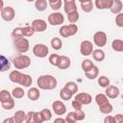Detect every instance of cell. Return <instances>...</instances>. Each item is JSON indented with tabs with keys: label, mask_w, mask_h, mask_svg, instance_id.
<instances>
[{
	"label": "cell",
	"mask_w": 123,
	"mask_h": 123,
	"mask_svg": "<svg viewBox=\"0 0 123 123\" xmlns=\"http://www.w3.org/2000/svg\"><path fill=\"white\" fill-rule=\"evenodd\" d=\"M37 86L40 89L43 90H52L54 88H56L57 85H58V81L57 79L52 76V75H41L37 78Z\"/></svg>",
	"instance_id": "obj_1"
},
{
	"label": "cell",
	"mask_w": 123,
	"mask_h": 123,
	"mask_svg": "<svg viewBox=\"0 0 123 123\" xmlns=\"http://www.w3.org/2000/svg\"><path fill=\"white\" fill-rule=\"evenodd\" d=\"M12 64L15 69H25L31 65V59L26 55H19L12 60Z\"/></svg>",
	"instance_id": "obj_2"
},
{
	"label": "cell",
	"mask_w": 123,
	"mask_h": 123,
	"mask_svg": "<svg viewBox=\"0 0 123 123\" xmlns=\"http://www.w3.org/2000/svg\"><path fill=\"white\" fill-rule=\"evenodd\" d=\"M13 45L17 52L19 53H26L29 50V40L25 38V37H14L13 38Z\"/></svg>",
	"instance_id": "obj_3"
},
{
	"label": "cell",
	"mask_w": 123,
	"mask_h": 123,
	"mask_svg": "<svg viewBox=\"0 0 123 123\" xmlns=\"http://www.w3.org/2000/svg\"><path fill=\"white\" fill-rule=\"evenodd\" d=\"M77 32H78V26L74 23H70L68 25H62L59 30V34L62 37H72L75 34H77Z\"/></svg>",
	"instance_id": "obj_4"
},
{
	"label": "cell",
	"mask_w": 123,
	"mask_h": 123,
	"mask_svg": "<svg viewBox=\"0 0 123 123\" xmlns=\"http://www.w3.org/2000/svg\"><path fill=\"white\" fill-rule=\"evenodd\" d=\"M107 40H108L107 34L103 31H98L93 35V42L99 48L104 47L107 44Z\"/></svg>",
	"instance_id": "obj_5"
},
{
	"label": "cell",
	"mask_w": 123,
	"mask_h": 123,
	"mask_svg": "<svg viewBox=\"0 0 123 123\" xmlns=\"http://www.w3.org/2000/svg\"><path fill=\"white\" fill-rule=\"evenodd\" d=\"M49 53V49L45 44L37 43L33 47V54L37 58H45Z\"/></svg>",
	"instance_id": "obj_6"
},
{
	"label": "cell",
	"mask_w": 123,
	"mask_h": 123,
	"mask_svg": "<svg viewBox=\"0 0 123 123\" xmlns=\"http://www.w3.org/2000/svg\"><path fill=\"white\" fill-rule=\"evenodd\" d=\"M63 21H64V16L62 12H55L48 15V23L51 24L52 26L61 25L63 23Z\"/></svg>",
	"instance_id": "obj_7"
},
{
	"label": "cell",
	"mask_w": 123,
	"mask_h": 123,
	"mask_svg": "<svg viewBox=\"0 0 123 123\" xmlns=\"http://www.w3.org/2000/svg\"><path fill=\"white\" fill-rule=\"evenodd\" d=\"M14 16H15V11L12 7L7 6L1 10V18L4 21L10 22L14 18Z\"/></svg>",
	"instance_id": "obj_8"
},
{
	"label": "cell",
	"mask_w": 123,
	"mask_h": 123,
	"mask_svg": "<svg viewBox=\"0 0 123 123\" xmlns=\"http://www.w3.org/2000/svg\"><path fill=\"white\" fill-rule=\"evenodd\" d=\"M80 52L83 56H89L93 52V44L89 40H83L80 44Z\"/></svg>",
	"instance_id": "obj_9"
},
{
	"label": "cell",
	"mask_w": 123,
	"mask_h": 123,
	"mask_svg": "<svg viewBox=\"0 0 123 123\" xmlns=\"http://www.w3.org/2000/svg\"><path fill=\"white\" fill-rule=\"evenodd\" d=\"M52 110L55 114L57 115H63L66 112V106L62 101H54L52 103Z\"/></svg>",
	"instance_id": "obj_10"
},
{
	"label": "cell",
	"mask_w": 123,
	"mask_h": 123,
	"mask_svg": "<svg viewBox=\"0 0 123 123\" xmlns=\"http://www.w3.org/2000/svg\"><path fill=\"white\" fill-rule=\"evenodd\" d=\"M31 26L33 27V29L35 30V32H38V33L44 32L47 29V23H46V21L43 20V19H39V18L33 20Z\"/></svg>",
	"instance_id": "obj_11"
},
{
	"label": "cell",
	"mask_w": 123,
	"mask_h": 123,
	"mask_svg": "<svg viewBox=\"0 0 123 123\" xmlns=\"http://www.w3.org/2000/svg\"><path fill=\"white\" fill-rule=\"evenodd\" d=\"M76 100H78L80 103H82L83 105H88L91 103L92 101V97L89 93H86V92H81V93H77L75 98Z\"/></svg>",
	"instance_id": "obj_12"
},
{
	"label": "cell",
	"mask_w": 123,
	"mask_h": 123,
	"mask_svg": "<svg viewBox=\"0 0 123 123\" xmlns=\"http://www.w3.org/2000/svg\"><path fill=\"white\" fill-rule=\"evenodd\" d=\"M120 91H119V88L115 86H109L106 87V90H105V94L108 96V98L110 99H115L118 97Z\"/></svg>",
	"instance_id": "obj_13"
},
{
	"label": "cell",
	"mask_w": 123,
	"mask_h": 123,
	"mask_svg": "<svg viewBox=\"0 0 123 123\" xmlns=\"http://www.w3.org/2000/svg\"><path fill=\"white\" fill-rule=\"evenodd\" d=\"M23 75H24V73H21L18 69L17 70H12L9 74V79H10L11 82L20 85V83L22 81V78H23Z\"/></svg>",
	"instance_id": "obj_14"
},
{
	"label": "cell",
	"mask_w": 123,
	"mask_h": 123,
	"mask_svg": "<svg viewBox=\"0 0 123 123\" xmlns=\"http://www.w3.org/2000/svg\"><path fill=\"white\" fill-rule=\"evenodd\" d=\"M113 0H95V7L98 10H107L111 9L112 6Z\"/></svg>",
	"instance_id": "obj_15"
},
{
	"label": "cell",
	"mask_w": 123,
	"mask_h": 123,
	"mask_svg": "<svg viewBox=\"0 0 123 123\" xmlns=\"http://www.w3.org/2000/svg\"><path fill=\"white\" fill-rule=\"evenodd\" d=\"M63 9L66 13L77 11L76 1L75 0H63Z\"/></svg>",
	"instance_id": "obj_16"
},
{
	"label": "cell",
	"mask_w": 123,
	"mask_h": 123,
	"mask_svg": "<svg viewBox=\"0 0 123 123\" xmlns=\"http://www.w3.org/2000/svg\"><path fill=\"white\" fill-rule=\"evenodd\" d=\"M71 64V61L67 56H61L59 63H58V68L63 70V69H67Z\"/></svg>",
	"instance_id": "obj_17"
},
{
	"label": "cell",
	"mask_w": 123,
	"mask_h": 123,
	"mask_svg": "<svg viewBox=\"0 0 123 123\" xmlns=\"http://www.w3.org/2000/svg\"><path fill=\"white\" fill-rule=\"evenodd\" d=\"M27 96L31 101H37L40 97V91L37 87H31L27 92Z\"/></svg>",
	"instance_id": "obj_18"
},
{
	"label": "cell",
	"mask_w": 123,
	"mask_h": 123,
	"mask_svg": "<svg viewBox=\"0 0 123 123\" xmlns=\"http://www.w3.org/2000/svg\"><path fill=\"white\" fill-rule=\"evenodd\" d=\"M122 9H123V3H122V1L121 0H113L112 6L110 9V11L112 13L117 14V13H119V12H122Z\"/></svg>",
	"instance_id": "obj_19"
},
{
	"label": "cell",
	"mask_w": 123,
	"mask_h": 123,
	"mask_svg": "<svg viewBox=\"0 0 123 123\" xmlns=\"http://www.w3.org/2000/svg\"><path fill=\"white\" fill-rule=\"evenodd\" d=\"M91 55H92V58H93L96 62H103V61L105 60V57H106L105 52H104L102 49H100V48L93 50V52H92Z\"/></svg>",
	"instance_id": "obj_20"
},
{
	"label": "cell",
	"mask_w": 123,
	"mask_h": 123,
	"mask_svg": "<svg viewBox=\"0 0 123 123\" xmlns=\"http://www.w3.org/2000/svg\"><path fill=\"white\" fill-rule=\"evenodd\" d=\"M95 102L98 105V107H102V106L110 103L108 100V96L106 94H103V93H99L95 96Z\"/></svg>",
	"instance_id": "obj_21"
},
{
	"label": "cell",
	"mask_w": 123,
	"mask_h": 123,
	"mask_svg": "<svg viewBox=\"0 0 123 123\" xmlns=\"http://www.w3.org/2000/svg\"><path fill=\"white\" fill-rule=\"evenodd\" d=\"M85 74H86V77L87 79H89V80H94V79H96V78L98 77V75H99V68H98L96 65H94L90 70L85 72Z\"/></svg>",
	"instance_id": "obj_22"
},
{
	"label": "cell",
	"mask_w": 123,
	"mask_h": 123,
	"mask_svg": "<svg viewBox=\"0 0 123 123\" xmlns=\"http://www.w3.org/2000/svg\"><path fill=\"white\" fill-rule=\"evenodd\" d=\"M72 96H73V93L68 88H66L65 86H63V88H62L60 91V97L64 101L70 100L72 98Z\"/></svg>",
	"instance_id": "obj_23"
},
{
	"label": "cell",
	"mask_w": 123,
	"mask_h": 123,
	"mask_svg": "<svg viewBox=\"0 0 123 123\" xmlns=\"http://www.w3.org/2000/svg\"><path fill=\"white\" fill-rule=\"evenodd\" d=\"M111 48L115 52H123V40L122 39H113L111 42Z\"/></svg>",
	"instance_id": "obj_24"
},
{
	"label": "cell",
	"mask_w": 123,
	"mask_h": 123,
	"mask_svg": "<svg viewBox=\"0 0 123 123\" xmlns=\"http://www.w3.org/2000/svg\"><path fill=\"white\" fill-rule=\"evenodd\" d=\"M26 112L24 111H15V113L13 114V117L15 119L16 123H22L26 121Z\"/></svg>",
	"instance_id": "obj_25"
},
{
	"label": "cell",
	"mask_w": 123,
	"mask_h": 123,
	"mask_svg": "<svg viewBox=\"0 0 123 123\" xmlns=\"http://www.w3.org/2000/svg\"><path fill=\"white\" fill-rule=\"evenodd\" d=\"M12 97H13L14 99H20V98H23V97H24L25 91L23 90L22 87L17 86V87H14V88L12 90Z\"/></svg>",
	"instance_id": "obj_26"
},
{
	"label": "cell",
	"mask_w": 123,
	"mask_h": 123,
	"mask_svg": "<svg viewBox=\"0 0 123 123\" xmlns=\"http://www.w3.org/2000/svg\"><path fill=\"white\" fill-rule=\"evenodd\" d=\"M12 92L8 91L7 89H2L0 91V103L2 102H6V101H9L11 99H12Z\"/></svg>",
	"instance_id": "obj_27"
},
{
	"label": "cell",
	"mask_w": 123,
	"mask_h": 123,
	"mask_svg": "<svg viewBox=\"0 0 123 123\" xmlns=\"http://www.w3.org/2000/svg\"><path fill=\"white\" fill-rule=\"evenodd\" d=\"M48 6L47 0H36L35 1V7L38 12H43L46 10Z\"/></svg>",
	"instance_id": "obj_28"
},
{
	"label": "cell",
	"mask_w": 123,
	"mask_h": 123,
	"mask_svg": "<svg viewBox=\"0 0 123 123\" xmlns=\"http://www.w3.org/2000/svg\"><path fill=\"white\" fill-rule=\"evenodd\" d=\"M1 62H0V66H1V72H5L6 70H9L11 68V63L9 62V60L5 57V56H1Z\"/></svg>",
	"instance_id": "obj_29"
},
{
	"label": "cell",
	"mask_w": 123,
	"mask_h": 123,
	"mask_svg": "<svg viewBox=\"0 0 123 123\" xmlns=\"http://www.w3.org/2000/svg\"><path fill=\"white\" fill-rule=\"evenodd\" d=\"M50 44H51V46H52V48L54 50H60L62 48V41L61 38L55 37H53L51 39Z\"/></svg>",
	"instance_id": "obj_30"
},
{
	"label": "cell",
	"mask_w": 123,
	"mask_h": 123,
	"mask_svg": "<svg viewBox=\"0 0 123 123\" xmlns=\"http://www.w3.org/2000/svg\"><path fill=\"white\" fill-rule=\"evenodd\" d=\"M93 66H94V63L92 62V61H90V60H88V59L84 60V61L82 62V63H81V67H82V69H83L84 72H86V71L90 70Z\"/></svg>",
	"instance_id": "obj_31"
},
{
	"label": "cell",
	"mask_w": 123,
	"mask_h": 123,
	"mask_svg": "<svg viewBox=\"0 0 123 123\" xmlns=\"http://www.w3.org/2000/svg\"><path fill=\"white\" fill-rule=\"evenodd\" d=\"M93 3L92 1H87V2H83L81 3V9L84 12H90L93 10Z\"/></svg>",
	"instance_id": "obj_32"
},
{
	"label": "cell",
	"mask_w": 123,
	"mask_h": 123,
	"mask_svg": "<svg viewBox=\"0 0 123 123\" xmlns=\"http://www.w3.org/2000/svg\"><path fill=\"white\" fill-rule=\"evenodd\" d=\"M80 18V14L78 12V11H74V12H71L69 13H67V19L69 21V23H76Z\"/></svg>",
	"instance_id": "obj_33"
},
{
	"label": "cell",
	"mask_w": 123,
	"mask_h": 123,
	"mask_svg": "<svg viewBox=\"0 0 123 123\" xmlns=\"http://www.w3.org/2000/svg\"><path fill=\"white\" fill-rule=\"evenodd\" d=\"M32 83H33V79H32V77H31L30 75H28V74H24V75H23V78H22V81H21V83H20V85L23 86H25V87H29V86L32 85Z\"/></svg>",
	"instance_id": "obj_34"
},
{
	"label": "cell",
	"mask_w": 123,
	"mask_h": 123,
	"mask_svg": "<svg viewBox=\"0 0 123 123\" xmlns=\"http://www.w3.org/2000/svg\"><path fill=\"white\" fill-rule=\"evenodd\" d=\"M98 84H99V86H101V87H107V86H110V84H111V81H110V79L107 77V76H100L99 78H98Z\"/></svg>",
	"instance_id": "obj_35"
},
{
	"label": "cell",
	"mask_w": 123,
	"mask_h": 123,
	"mask_svg": "<svg viewBox=\"0 0 123 123\" xmlns=\"http://www.w3.org/2000/svg\"><path fill=\"white\" fill-rule=\"evenodd\" d=\"M99 110L104 114H110L112 111L113 108H112V105L111 103H108V104H106V105H104L102 107H99Z\"/></svg>",
	"instance_id": "obj_36"
},
{
	"label": "cell",
	"mask_w": 123,
	"mask_h": 123,
	"mask_svg": "<svg viewBox=\"0 0 123 123\" xmlns=\"http://www.w3.org/2000/svg\"><path fill=\"white\" fill-rule=\"evenodd\" d=\"M64 86H65L66 88H68L73 94H75V93L78 92V85H77L75 82H67V83L64 85Z\"/></svg>",
	"instance_id": "obj_37"
},
{
	"label": "cell",
	"mask_w": 123,
	"mask_h": 123,
	"mask_svg": "<svg viewBox=\"0 0 123 123\" xmlns=\"http://www.w3.org/2000/svg\"><path fill=\"white\" fill-rule=\"evenodd\" d=\"M60 58H61V55H58V54H51L49 56V62L54 65V66H58V63H59V61H60Z\"/></svg>",
	"instance_id": "obj_38"
},
{
	"label": "cell",
	"mask_w": 123,
	"mask_h": 123,
	"mask_svg": "<svg viewBox=\"0 0 123 123\" xmlns=\"http://www.w3.org/2000/svg\"><path fill=\"white\" fill-rule=\"evenodd\" d=\"M13 99H14V98H12V99H11V100H9V101H6V102H2V103H1L2 108H3L4 110H6V111L12 110V109L14 107V104H15Z\"/></svg>",
	"instance_id": "obj_39"
},
{
	"label": "cell",
	"mask_w": 123,
	"mask_h": 123,
	"mask_svg": "<svg viewBox=\"0 0 123 123\" xmlns=\"http://www.w3.org/2000/svg\"><path fill=\"white\" fill-rule=\"evenodd\" d=\"M35 34V30L32 26H25L23 27V36L25 37H30Z\"/></svg>",
	"instance_id": "obj_40"
},
{
	"label": "cell",
	"mask_w": 123,
	"mask_h": 123,
	"mask_svg": "<svg viewBox=\"0 0 123 123\" xmlns=\"http://www.w3.org/2000/svg\"><path fill=\"white\" fill-rule=\"evenodd\" d=\"M40 112L42 114V117H43L44 121H49L52 118V112L49 109H43V110L40 111Z\"/></svg>",
	"instance_id": "obj_41"
},
{
	"label": "cell",
	"mask_w": 123,
	"mask_h": 123,
	"mask_svg": "<svg viewBox=\"0 0 123 123\" xmlns=\"http://www.w3.org/2000/svg\"><path fill=\"white\" fill-rule=\"evenodd\" d=\"M12 36L14 37H24L23 36V27H16L12 30Z\"/></svg>",
	"instance_id": "obj_42"
},
{
	"label": "cell",
	"mask_w": 123,
	"mask_h": 123,
	"mask_svg": "<svg viewBox=\"0 0 123 123\" xmlns=\"http://www.w3.org/2000/svg\"><path fill=\"white\" fill-rule=\"evenodd\" d=\"M50 5V8L53 10V11H58L62 8V0H56L52 3H49Z\"/></svg>",
	"instance_id": "obj_43"
},
{
	"label": "cell",
	"mask_w": 123,
	"mask_h": 123,
	"mask_svg": "<svg viewBox=\"0 0 123 123\" xmlns=\"http://www.w3.org/2000/svg\"><path fill=\"white\" fill-rule=\"evenodd\" d=\"M115 24L119 28H123V12H119L115 15Z\"/></svg>",
	"instance_id": "obj_44"
},
{
	"label": "cell",
	"mask_w": 123,
	"mask_h": 123,
	"mask_svg": "<svg viewBox=\"0 0 123 123\" xmlns=\"http://www.w3.org/2000/svg\"><path fill=\"white\" fill-rule=\"evenodd\" d=\"M65 120H66V122H68V123L77 122V118H76L75 111H70V112H68L67 115H66V117H65Z\"/></svg>",
	"instance_id": "obj_45"
},
{
	"label": "cell",
	"mask_w": 123,
	"mask_h": 123,
	"mask_svg": "<svg viewBox=\"0 0 123 123\" xmlns=\"http://www.w3.org/2000/svg\"><path fill=\"white\" fill-rule=\"evenodd\" d=\"M41 122H44L41 112L40 111H35V113H34V123H41Z\"/></svg>",
	"instance_id": "obj_46"
},
{
	"label": "cell",
	"mask_w": 123,
	"mask_h": 123,
	"mask_svg": "<svg viewBox=\"0 0 123 123\" xmlns=\"http://www.w3.org/2000/svg\"><path fill=\"white\" fill-rule=\"evenodd\" d=\"M75 114H76L77 121H82L86 117V113L83 111V110H76L75 111Z\"/></svg>",
	"instance_id": "obj_47"
},
{
	"label": "cell",
	"mask_w": 123,
	"mask_h": 123,
	"mask_svg": "<svg viewBox=\"0 0 123 123\" xmlns=\"http://www.w3.org/2000/svg\"><path fill=\"white\" fill-rule=\"evenodd\" d=\"M71 105H72V108L76 111V110H82V107H83V104L82 103H80L78 100H76V99H74L73 101H72V103H71Z\"/></svg>",
	"instance_id": "obj_48"
},
{
	"label": "cell",
	"mask_w": 123,
	"mask_h": 123,
	"mask_svg": "<svg viewBox=\"0 0 123 123\" xmlns=\"http://www.w3.org/2000/svg\"><path fill=\"white\" fill-rule=\"evenodd\" d=\"M34 113L35 111H29L26 114V123H34Z\"/></svg>",
	"instance_id": "obj_49"
},
{
	"label": "cell",
	"mask_w": 123,
	"mask_h": 123,
	"mask_svg": "<svg viewBox=\"0 0 123 123\" xmlns=\"http://www.w3.org/2000/svg\"><path fill=\"white\" fill-rule=\"evenodd\" d=\"M104 123H115L114 116H111V115H107V116L104 118Z\"/></svg>",
	"instance_id": "obj_50"
},
{
	"label": "cell",
	"mask_w": 123,
	"mask_h": 123,
	"mask_svg": "<svg viewBox=\"0 0 123 123\" xmlns=\"http://www.w3.org/2000/svg\"><path fill=\"white\" fill-rule=\"evenodd\" d=\"M114 119H115V123H122L123 122V114H115L114 115Z\"/></svg>",
	"instance_id": "obj_51"
},
{
	"label": "cell",
	"mask_w": 123,
	"mask_h": 123,
	"mask_svg": "<svg viewBox=\"0 0 123 123\" xmlns=\"http://www.w3.org/2000/svg\"><path fill=\"white\" fill-rule=\"evenodd\" d=\"M3 123H16L14 117H10V118H6L5 120H3Z\"/></svg>",
	"instance_id": "obj_52"
},
{
	"label": "cell",
	"mask_w": 123,
	"mask_h": 123,
	"mask_svg": "<svg viewBox=\"0 0 123 123\" xmlns=\"http://www.w3.org/2000/svg\"><path fill=\"white\" fill-rule=\"evenodd\" d=\"M54 122H61V123H65L66 122V120L64 119V118H62V117H59V118H56L55 120H54Z\"/></svg>",
	"instance_id": "obj_53"
},
{
	"label": "cell",
	"mask_w": 123,
	"mask_h": 123,
	"mask_svg": "<svg viewBox=\"0 0 123 123\" xmlns=\"http://www.w3.org/2000/svg\"><path fill=\"white\" fill-rule=\"evenodd\" d=\"M80 3H83V2H87V1H92V0H78Z\"/></svg>",
	"instance_id": "obj_54"
},
{
	"label": "cell",
	"mask_w": 123,
	"mask_h": 123,
	"mask_svg": "<svg viewBox=\"0 0 123 123\" xmlns=\"http://www.w3.org/2000/svg\"><path fill=\"white\" fill-rule=\"evenodd\" d=\"M27 2H34V1H36V0H26Z\"/></svg>",
	"instance_id": "obj_55"
},
{
	"label": "cell",
	"mask_w": 123,
	"mask_h": 123,
	"mask_svg": "<svg viewBox=\"0 0 123 123\" xmlns=\"http://www.w3.org/2000/svg\"><path fill=\"white\" fill-rule=\"evenodd\" d=\"M54 1H56V0H48L49 3H52V2H54Z\"/></svg>",
	"instance_id": "obj_56"
}]
</instances>
